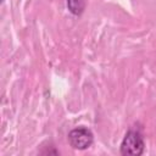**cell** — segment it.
I'll list each match as a JSON object with an SVG mask.
<instances>
[{"label": "cell", "mask_w": 156, "mask_h": 156, "mask_svg": "<svg viewBox=\"0 0 156 156\" xmlns=\"http://www.w3.org/2000/svg\"><path fill=\"white\" fill-rule=\"evenodd\" d=\"M144 149H145V143L140 132L129 129L121 143V155L140 156L144 152Z\"/></svg>", "instance_id": "6da1fadb"}, {"label": "cell", "mask_w": 156, "mask_h": 156, "mask_svg": "<svg viewBox=\"0 0 156 156\" xmlns=\"http://www.w3.org/2000/svg\"><path fill=\"white\" fill-rule=\"evenodd\" d=\"M68 143L76 150H85L94 143L93 132L87 127H78L68 133Z\"/></svg>", "instance_id": "7a4b0ae2"}, {"label": "cell", "mask_w": 156, "mask_h": 156, "mask_svg": "<svg viewBox=\"0 0 156 156\" xmlns=\"http://www.w3.org/2000/svg\"><path fill=\"white\" fill-rule=\"evenodd\" d=\"M68 11L74 16H80L85 10V0H66Z\"/></svg>", "instance_id": "3957f363"}]
</instances>
